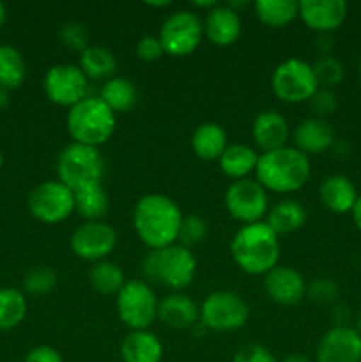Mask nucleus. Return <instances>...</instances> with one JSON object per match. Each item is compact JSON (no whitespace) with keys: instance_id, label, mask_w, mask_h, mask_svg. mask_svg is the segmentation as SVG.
<instances>
[{"instance_id":"nucleus-8","label":"nucleus","mask_w":361,"mask_h":362,"mask_svg":"<svg viewBox=\"0 0 361 362\" xmlns=\"http://www.w3.org/2000/svg\"><path fill=\"white\" fill-rule=\"evenodd\" d=\"M250 308L239 293L232 290H216L200 304V324L207 331L234 332L246 325Z\"/></svg>"},{"instance_id":"nucleus-39","label":"nucleus","mask_w":361,"mask_h":362,"mask_svg":"<svg viewBox=\"0 0 361 362\" xmlns=\"http://www.w3.org/2000/svg\"><path fill=\"white\" fill-rule=\"evenodd\" d=\"M310 106L314 110L315 117L319 119H326V117L333 115L338 108V99L331 88H319L310 99Z\"/></svg>"},{"instance_id":"nucleus-37","label":"nucleus","mask_w":361,"mask_h":362,"mask_svg":"<svg viewBox=\"0 0 361 362\" xmlns=\"http://www.w3.org/2000/svg\"><path fill=\"white\" fill-rule=\"evenodd\" d=\"M60 41L66 48H69L71 52L81 53L84 49H87L88 46V32L85 28V25H81L80 21H67L60 27Z\"/></svg>"},{"instance_id":"nucleus-51","label":"nucleus","mask_w":361,"mask_h":362,"mask_svg":"<svg viewBox=\"0 0 361 362\" xmlns=\"http://www.w3.org/2000/svg\"><path fill=\"white\" fill-rule=\"evenodd\" d=\"M357 66H360V74H361V55H360V64H357Z\"/></svg>"},{"instance_id":"nucleus-10","label":"nucleus","mask_w":361,"mask_h":362,"mask_svg":"<svg viewBox=\"0 0 361 362\" xmlns=\"http://www.w3.org/2000/svg\"><path fill=\"white\" fill-rule=\"evenodd\" d=\"M158 37L165 53L172 57H186L200 46L204 23L193 11H176L163 21Z\"/></svg>"},{"instance_id":"nucleus-2","label":"nucleus","mask_w":361,"mask_h":362,"mask_svg":"<svg viewBox=\"0 0 361 362\" xmlns=\"http://www.w3.org/2000/svg\"><path fill=\"white\" fill-rule=\"evenodd\" d=\"M280 235L265 221L243 225L232 237L230 255L237 267L250 276H265L280 262Z\"/></svg>"},{"instance_id":"nucleus-15","label":"nucleus","mask_w":361,"mask_h":362,"mask_svg":"<svg viewBox=\"0 0 361 362\" xmlns=\"http://www.w3.org/2000/svg\"><path fill=\"white\" fill-rule=\"evenodd\" d=\"M317 362H361V334L349 325H333L315 350Z\"/></svg>"},{"instance_id":"nucleus-16","label":"nucleus","mask_w":361,"mask_h":362,"mask_svg":"<svg viewBox=\"0 0 361 362\" xmlns=\"http://www.w3.org/2000/svg\"><path fill=\"white\" fill-rule=\"evenodd\" d=\"M264 292L278 306H296L306 297V281L294 267L278 264L264 276Z\"/></svg>"},{"instance_id":"nucleus-36","label":"nucleus","mask_w":361,"mask_h":362,"mask_svg":"<svg viewBox=\"0 0 361 362\" xmlns=\"http://www.w3.org/2000/svg\"><path fill=\"white\" fill-rule=\"evenodd\" d=\"M311 67H314L319 88H331L333 90V87H336L343 80V66L335 57H321L317 62L311 64Z\"/></svg>"},{"instance_id":"nucleus-47","label":"nucleus","mask_w":361,"mask_h":362,"mask_svg":"<svg viewBox=\"0 0 361 362\" xmlns=\"http://www.w3.org/2000/svg\"><path fill=\"white\" fill-rule=\"evenodd\" d=\"M149 7H168L170 2L168 0H163V2H147Z\"/></svg>"},{"instance_id":"nucleus-44","label":"nucleus","mask_w":361,"mask_h":362,"mask_svg":"<svg viewBox=\"0 0 361 362\" xmlns=\"http://www.w3.org/2000/svg\"><path fill=\"white\" fill-rule=\"evenodd\" d=\"M353 219H354V223H356L357 228L361 230V194L357 197L356 205H354V209H353Z\"/></svg>"},{"instance_id":"nucleus-29","label":"nucleus","mask_w":361,"mask_h":362,"mask_svg":"<svg viewBox=\"0 0 361 362\" xmlns=\"http://www.w3.org/2000/svg\"><path fill=\"white\" fill-rule=\"evenodd\" d=\"M99 98L117 115V113L130 112L137 105L138 90L133 81L127 78L113 76L103 83Z\"/></svg>"},{"instance_id":"nucleus-25","label":"nucleus","mask_w":361,"mask_h":362,"mask_svg":"<svg viewBox=\"0 0 361 362\" xmlns=\"http://www.w3.org/2000/svg\"><path fill=\"white\" fill-rule=\"evenodd\" d=\"M258 152L251 145L232 144L225 148L218 165L227 177L234 180L248 179L250 173H255L258 163Z\"/></svg>"},{"instance_id":"nucleus-6","label":"nucleus","mask_w":361,"mask_h":362,"mask_svg":"<svg viewBox=\"0 0 361 362\" xmlns=\"http://www.w3.org/2000/svg\"><path fill=\"white\" fill-rule=\"evenodd\" d=\"M57 175L64 186L71 191L101 184L105 175V159L96 147L69 144L62 148L57 159Z\"/></svg>"},{"instance_id":"nucleus-45","label":"nucleus","mask_w":361,"mask_h":362,"mask_svg":"<svg viewBox=\"0 0 361 362\" xmlns=\"http://www.w3.org/2000/svg\"><path fill=\"white\" fill-rule=\"evenodd\" d=\"M282 362H311L308 359L306 356H303V354H290V356L283 357Z\"/></svg>"},{"instance_id":"nucleus-14","label":"nucleus","mask_w":361,"mask_h":362,"mask_svg":"<svg viewBox=\"0 0 361 362\" xmlns=\"http://www.w3.org/2000/svg\"><path fill=\"white\" fill-rule=\"evenodd\" d=\"M117 246V232L105 221H85L71 235V250L85 262H101L112 255Z\"/></svg>"},{"instance_id":"nucleus-13","label":"nucleus","mask_w":361,"mask_h":362,"mask_svg":"<svg viewBox=\"0 0 361 362\" xmlns=\"http://www.w3.org/2000/svg\"><path fill=\"white\" fill-rule=\"evenodd\" d=\"M45 92L53 105L73 108L88 95V80L74 64H57L46 71Z\"/></svg>"},{"instance_id":"nucleus-22","label":"nucleus","mask_w":361,"mask_h":362,"mask_svg":"<svg viewBox=\"0 0 361 362\" xmlns=\"http://www.w3.org/2000/svg\"><path fill=\"white\" fill-rule=\"evenodd\" d=\"M357 191L354 187L353 180L345 175H331L324 179L319 186V198L322 205L336 214H345L353 212L357 200Z\"/></svg>"},{"instance_id":"nucleus-24","label":"nucleus","mask_w":361,"mask_h":362,"mask_svg":"<svg viewBox=\"0 0 361 362\" xmlns=\"http://www.w3.org/2000/svg\"><path fill=\"white\" fill-rule=\"evenodd\" d=\"M227 147L229 138L225 129L216 122L200 124L191 134V148L195 156L204 161H218Z\"/></svg>"},{"instance_id":"nucleus-7","label":"nucleus","mask_w":361,"mask_h":362,"mask_svg":"<svg viewBox=\"0 0 361 362\" xmlns=\"http://www.w3.org/2000/svg\"><path fill=\"white\" fill-rule=\"evenodd\" d=\"M158 304L159 299L145 279H127L115 296L117 315L131 331H147L158 320Z\"/></svg>"},{"instance_id":"nucleus-42","label":"nucleus","mask_w":361,"mask_h":362,"mask_svg":"<svg viewBox=\"0 0 361 362\" xmlns=\"http://www.w3.org/2000/svg\"><path fill=\"white\" fill-rule=\"evenodd\" d=\"M23 362H64V359L59 354V350H55L53 346L42 345L30 350Z\"/></svg>"},{"instance_id":"nucleus-27","label":"nucleus","mask_w":361,"mask_h":362,"mask_svg":"<svg viewBox=\"0 0 361 362\" xmlns=\"http://www.w3.org/2000/svg\"><path fill=\"white\" fill-rule=\"evenodd\" d=\"M308 212L297 200H282L269 209L264 221L271 226V230L278 235L297 232L306 223Z\"/></svg>"},{"instance_id":"nucleus-12","label":"nucleus","mask_w":361,"mask_h":362,"mask_svg":"<svg viewBox=\"0 0 361 362\" xmlns=\"http://www.w3.org/2000/svg\"><path fill=\"white\" fill-rule=\"evenodd\" d=\"M28 211L48 225L62 223L74 212V193L59 179L39 184L28 194Z\"/></svg>"},{"instance_id":"nucleus-3","label":"nucleus","mask_w":361,"mask_h":362,"mask_svg":"<svg viewBox=\"0 0 361 362\" xmlns=\"http://www.w3.org/2000/svg\"><path fill=\"white\" fill-rule=\"evenodd\" d=\"M310 158L296 147L285 145L276 151L262 152L258 156L255 180L265 191L290 194L299 191L310 179Z\"/></svg>"},{"instance_id":"nucleus-31","label":"nucleus","mask_w":361,"mask_h":362,"mask_svg":"<svg viewBox=\"0 0 361 362\" xmlns=\"http://www.w3.org/2000/svg\"><path fill=\"white\" fill-rule=\"evenodd\" d=\"M253 9L258 20L273 28L285 27L299 14L294 0H258L253 4Z\"/></svg>"},{"instance_id":"nucleus-38","label":"nucleus","mask_w":361,"mask_h":362,"mask_svg":"<svg viewBox=\"0 0 361 362\" xmlns=\"http://www.w3.org/2000/svg\"><path fill=\"white\" fill-rule=\"evenodd\" d=\"M306 296L319 304L333 303L338 297V285L333 279L317 278L306 285Z\"/></svg>"},{"instance_id":"nucleus-30","label":"nucleus","mask_w":361,"mask_h":362,"mask_svg":"<svg viewBox=\"0 0 361 362\" xmlns=\"http://www.w3.org/2000/svg\"><path fill=\"white\" fill-rule=\"evenodd\" d=\"M126 281L127 279L120 265L108 258L92 264L88 271V283L101 296H117Z\"/></svg>"},{"instance_id":"nucleus-26","label":"nucleus","mask_w":361,"mask_h":362,"mask_svg":"<svg viewBox=\"0 0 361 362\" xmlns=\"http://www.w3.org/2000/svg\"><path fill=\"white\" fill-rule=\"evenodd\" d=\"M87 80L94 81H108L110 78L115 76L117 59L112 49L105 46H88L87 49L80 53V64H78Z\"/></svg>"},{"instance_id":"nucleus-48","label":"nucleus","mask_w":361,"mask_h":362,"mask_svg":"<svg viewBox=\"0 0 361 362\" xmlns=\"http://www.w3.org/2000/svg\"><path fill=\"white\" fill-rule=\"evenodd\" d=\"M4 20H6V6H4V4L0 2V27H2Z\"/></svg>"},{"instance_id":"nucleus-23","label":"nucleus","mask_w":361,"mask_h":362,"mask_svg":"<svg viewBox=\"0 0 361 362\" xmlns=\"http://www.w3.org/2000/svg\"><path fill=\"white\" fill-rule=\"evenodd\" d=\"M120 357L124 362H161L163 343L149 329L131 331L120 343Z\"/></svg>"},{"instance_id":"nucleus-32","label":"nucleus","mask_w":361,"mask_h":362,"mask_svg":"<svg viewBox=\"0 0 361 362\" xmlns=\"http://www.w3.org/2000/svg\"><path fill=\"white\" fill-rule=\"evenodd\" d=\"M23 55L14 46L0 45V88H18L25 80Z\"/></svg>"},{"instance_id":"nucleus-11","label":"nucleus","mask_w":361,"mask_h":362,"mask_svg":"<svg viewBox=\"0 0 361 362\" xmlns=\"http://www.w3.org/2000/svg\"><path fill=\"white\" fill-rule=\"evenodd\" d=\"M225 209L230 218L243 225L264 221L269 212L268 191L250 177L234 180L225 193Z\"/></svg>"},{"instance_id":"nucleus-28","label":"nucleus","mask_w":361,"mask_h":362,"mask_svg":"<svg viewBox=\"0 0 361 362\" xmlns=\"http://www.w3.org/2000/svg\"><path fill=\"white\" fill-rule=\"evenodd\" d=\"M110 211V197L101 184L74 191V212L85 221H103Z\"/></svg>"},{"instance_id":"nucleus-50","label":"nucleus","mask_w":361,"mask_h":362,"mask_svg":"<svg viewBox=\"0 0 361 362\" xmlns=\"http://www.w3.org/2000/svg\"><path fill=\"white\" fill-rule=\"evenodd\" d=\"M2 163H4V159H2V154H0V168H2Z\"/></svg>"},{"instance_id":"nucleus-5","label":"nucleus","mask_w":361,"mask_h":362,"mask_svg":"<svg viewBox=\"0 0 361 362\" xmlns=\"http://www.w3.org/2000/svg\"><path fill=\"white\" fill-rule=\"evenodd\" d=\"M66 127L74 144L99 148L115 133L117 115L101 101L99 95H87L69 108Z\"/></svg>"},{"instance_id":"nucleus-34","label":"nucleus","mask_w":361,"mask_h":362,"mask_svg":"<svg viewBox=\"0 0 361 362\" xmlns=\"http://www.w3.org/2000/svg\"><path fill=\"white\" fill-rule=\"evenodd\" d=\"M55 285H57L55 271L46 267V265L32 267L23 278V288L27 290L30 296H46V293H50L53 288H55Z\"/></svg>"},{"instance_id":"nucleus-17","label":"nucleus","mask_w":361,"mask_h":362,"mask_svg":"<svg viewBox=\"0 0 361 362\" xmlns=\"http://www.w3.org/2000/svg\"><path fill=\"white\" fill-rule=\"evenodd\" d=\"M297 11V18L319 34L336 30L347 18V4L343 0H301Z\"/></svg>"},{"instance_id":"nucleus-1","label":"nucleus","mask_w":361,"mask_h":362,"mask_svg":"<svg viewBox=\"0 0 361 362\" xmlns=\"http://www.w3.org/2000/svg\"><path fill=\"white\" fill-rule=\"evenodd\" d=\"M184 214L179 205L161 193H149L133 209V228L149 250L177 244Z\"/></svg>"},{"instance_id":"nucleus-18","label":"nucleus","mask_w":361,"mask_h":362,"mask_svg":"<svg viewBox=\"0 0 361 362\" xmlns=\"http://www.w3.org/2000/svg\"><path fill=\"white\" fill-rule=\"evenodd\" d=\"M158 320L176 331H186L200 322V306L183 292H172L158 304Z\"/></svg>"},{"instance_id":"nucleus-35","label":"nucleus","mask_w":361,"mask_h":362,"mask_svg":"<svg viewBox=\"0 0 361 362\" xmlns=\"http://www.w3.org/2000/svg\"><path fill=\"white\" fill-rule=\"evenodd\" d=\"M207 223H205L204 218L197 214H188L183 218V223H180L179 230V239H177V244L191 250L193 246H198L205 240L207 237Z\"/></svg>"},{"instance_id":"nucleus-9","label":"nucleus","mask_w":361,"mask_h":362,"mask_svg":"<svg viewBox=\"0 0 361 362\" xmlns=\"http://www.w3.org/2000/svg\"><path fill=\"white\" fill-rule=\"evenodd\" d=\"M273 94L289 105H301L310 101L319 90L314 67L306 60L287 59L275 67L271 74Z\"/></svg>"},{"instance_id":"nucleus-46","label":"nucleus","mask_w":361,"mask_h":362,"mask_svg":"<svg viewBox=\"0 0 361 362\" xmlns=\"http://www.w3.org/2000/svg\"><path fill=\"white\" fill-rule=\"evenodd\" d=\"M7 103H9V95H7V90H6V88H0V108L7 106Z\"/></svg>"},{"instance_id":"nucleus-20","label":"nucleus","mask_w":361,"mask_h":362,"mask_svg":"<svg viewBox=\"0 0 361 362\" xmlns=\"http://www.w3.org/2000/svg\"><path fill=\"white\" fill-rule=\"evenodd\" d=\"M335 129L326 119L310 117L297 124L294 131V147L304 156L322 154L335 145Z\"/></svg>"},{"instance_id":"nucleus-41","label":"nucleus","mask_w":361,"mask_h":362,"mask_svg":"<svg viewBox=\"0 0 361 362\" xmlns=\"http://www.w3.org/2000/svg\"><path fill=\"white\" fill-rule=\"evenodd\" d=\"M137 55L144 62H156V60L161 59L165 55V49H163L158 35H144V37L138 39Z\"/></svg>"},{"instance_id":"nucleus-21","label":"nucleus","mask_w":361,"mask_h":362,"mask_svg":"<svg viewBox=\"0 0 361 362\" xmlns=\"http://www.w3.org/2000/svg\"><path fill=\"white\" fill-rule=\"evenodd\" d=\"M251 136H253L255 145L262 152L282 148L285 147L290 136L289 122L282 113L275 112V110H265L255 117L253 126H251Z\"/></svg>"},{"instance_id":"nucleus-19","label":"nucleus","mask_w":361,"mask_h":362,"mask_svg":"<svg viewBox=\"0 0 361 362\" xmlns=\"http://www.w3.org/2000/svg\"><path fill=\"white\" fill-rule=\"evenodd\" d=\"M204 35L216 46H230L239 39L243 25L237 11L229 7L227 4H218L205 16Z\"/></svg>"},{"instance_id":"nucleus-43","label":"nucleus","mask_w":361,"mask_h":362,"mask_svg":"<svg viewBox=\"0 0 361 362\" xmlns=\"http://www.w3.org/2000/svg\"><path fill=\"white\" fill-rule=\"evenodd\" d=\"M191 6H193L195 9H207L209 13V11L214 9V7L218 6V2H214V0H193Z\"/></svg>"},{"instance_id":"nucleus-40","label":"nucleus","mask_w":361,"mask_h":362,"mask_svg":"<svg viewBox=\"0 0 361 362\" xmlns=\"http://www.w3.org/2000/svg\"><path fill=\"white\" fill-rule=\"evenodd\" d=\"M232 362H278V359L264 345L250 343V345H244L243 349L237 350Z\"/></svg>"},{"instance_id":"nucleus-33","label":"nucleus","mask_w":361,"mask_h":362,"mask_svg":"<svg viewBox=\"0 0 361 362\" xmlns=\"http://www.w3.org/2000/svg\"><path fill=\"white\" fill-rule=\"evenodd\" d=\"M27 299L16 288L0 290V331H11L23 322Z\"/></svg>"},{"instance_id":"nucleus-4","label":"nucleus","mask_w":361,"mask_h":362,"mask_svg":"<svg viewBox=\"0 0 361 362\" xmlns=\"http://www.w3.org/2000/svg\"><path fill=\"white\" fill-rule=\"evenodd\" d=\"M142 274L151 285L165 286L170 292H183L195 279L197 274V260L193 251L180 244L149 250L142 260Z\"/></svg>"},{"instance_id":"nucleus-49","label":"nucleus","mask_w":361,"mask_h":362,"mask_svg":"<svg viewBox=\"0 0 361 362\" xmlns=\"http://www.w3.org/2000/svg\"><path fill=\"white\" fill-rule=\"evenodd\" d=\"M356 331L361 334V310H360V313H357V317H356Z\"/></svg>"}]
</instances>
